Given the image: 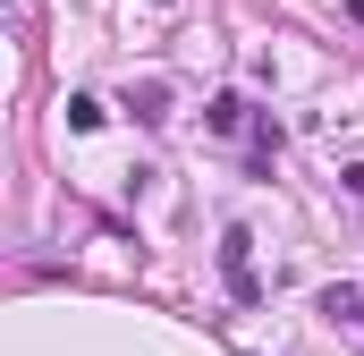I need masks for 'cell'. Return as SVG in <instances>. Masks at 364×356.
Returning <instances> with one entry per match:
<instances>
[{
	"label": "cell",
	"mask_w": 364,
	"mask_h": 356,
	"mask_svg": "<svg viewBox=\"0 0 364 356\" xmlns=\"http://www.w3.org/2000/svg\"><path fill=\"white\" fill-rule=\"evenodd\" d=\"M220 271H229V288H237V297H255V288H263V280H255V238H246V229H229V238H220Z\"/></svg>",
	"instance_id": "obj_1"
},
{
	"label": "cell",
	"mask_w": 364,
	"mask_h": 356,
	"mask_svg": "<svg viewBox=\"0 0 364 356\" xmlns=\"http://www.w3.org/2000/svg\"><path fill=\"white\" fill-rule=\"evenodd\" d=\"M212 127H220V136H237V127H246V102H237V93H220V102H212Z\"/></svg>",
	"instance_id": "obj_3"
},
{
	"label": "cell",
	"mask_w": 364,
	"mask_h": 356,
	"mask_svg": "<svg viewBox=\"0 0 364 356\" xmlns=\"http://www.w3.org/2000/svg\"><path fill=\"white\" fill-rule=\"evenodd\" d=\"M322 314H331L339 331H356V340H364V297H356V288H322Z\"/></svg>",
	"instance_id": "obj_2"
}]
</instances>
